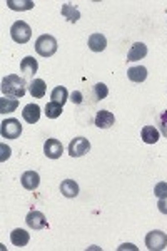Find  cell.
<instances>
[{"label":"cell","instance_id":"6da1fadb","mask_svg":"<svg viewBox=\"0 0 167 251\" xmlns=\"http://www.w3.org/2000/svg\"><path fill=\"white\" fill-rule=\"evenodd\" d=\"M27 84L20 75L10 74L7 77L2 79V84H0V89H2V94L5 97H12V99H20V97L25 96L27 92Z\"/></svg>","mask_w":167,"mask_h":251},{"label":"cell","instance_id":"7a4b0ae2","mask_svg":"<svg viewBox=\"0 0 167 251\" xmlns=\"http://www.w3.org/2000/svg\"><path fill=\"white\" fill-rule=\"evenodd\" d=\"M35 50L40 57H52L57 52V40L48 34H44L35 40Z\"/></svg>","mask_w":167,"mask_h":251},{"label":"cell","instance_id":"3957f363","mask_svg":"<svg viewBox=\"0 0 167 251\" xmlns=\"http://www.w3.org/2000/svg\"><path fill=\"white\" fill-rule=\"evenodd\" d=\"M0 134L3 139H19L22 134V124L15 117H9L0 124Z\"/></svg>","mask_w":167,"mask_h":251},{"label":"cell","instance_id":"277c9868","mask_svg":"<svg viewBox=\"0 0 167 251\" xmlns=\"http://www.w3.org/2000/svg\"><path fill=\"white\" fill-rule=\"evenodd\" d=\"M10 35H12V39H14V42L27 44L32 37V29L27 22H24V20H17V22L10 27Z\"/></svg>","mask_w":167,"mask_h":251},{"label":"cell","instance_id":"5b68a950","mask_svg":"<svg viewBox=\"0 0 167 251\" xmlns=\"http://www.w3.org/2000/svg\"><path fill=\"white\" fill-rule=\"evenodd\" d=\"M145 246L150 251H161L167 246V234L161 229H154L145 234Z\"/></svg>","mask_w":167,"mask_h":251},{"label":"cell","instance_id":"8992f818","mask_svg":"<svg viewBox=\"0 0 167 251\" xmlns=\"http://www.w3.org/2000/svg\"><path fill=\"white\" fill-rule=\"evenodd\" d=\"M89 151H91V143H89V139H85L82 136L75 137V139L71 141V144H69V154L72 157H82L87 154Z\"/></svg>","mask_w":167,"mask_h":251},{"label":"cell","instance_id":"52a82bcc","mask_svg":"<svg viewBox=\"0 0 167 251\" xmlns=\"http://www.w3.org/2000/svg\"><path fill=\"white\" fill-rule=\"evenodd\" d=\"M44 154H46L48 159H59V157L64 154L62 143H60L59 139H54V137L47 139L46 144H44Z\"/></svg>","mask_w":167,"mask_h":251},{"label":"cell","instance_id":"ba28073f","mask_svg":"<svg viewBox=\"0 0 167 251\" xmlns=\"http://www.w3.org/2000/svg\"><path fill=\"white\" fill-rule=\"evenodd\" d=\"M25 223L30 229H44V228H48V223L44 216V213L40 211H30L25 216Z\"/></svg>","mask_w":167,"mask_h":251},{"label":"cell","instance_id":"9c48e42d","mask_svg":"<svg viewBox=\"0 0 167 251\" xmlns=\"http://www.w3.org/2000/svg\"><path fill=\"white\" fill-rule=\"evenodd\" d=\"M20 71H22L24 77L34 79V75L37 74V71H39V62H37V59L30 57V55L24 57V59H22V62H20Z\"/></svg>","mask_w":167,"mask_h":251},{"label":"cell","instance_id":"30bf717a","mask_svg":"<svg viewBox=\"0 0 167 251\" xmlns=\"http://www.w3.org/2000/svg\"><path fill=\"white\" fill-rule=\"evenodd\" d=\"M94 124H95L99 129H109L116 124V117H114L112 112H109V111H99L95 114Z\"/></svg>","mask_w":167,"mask_h":251},{"label":"cell","instance_id":"8fae6325","mask_svg":"<svg viewBox=\"0 0 167 251\" xmlns=\"http://www.w3.org/2000/svg\"><path fill=\"white\" fill-rule=\"evenodd\" d=\"M20 181H22V186L27 191H35L40 184V176L35 171H25L20 177Z\"/></svg>","mask_w":167,"mask_h":251},{"label":"cell","instance_id":"7c38bea8","mask_svg":"<svg viewBox=\"0 0 167 251\" xmlns=\"http://www.w3.org/2000/svg\"><path fill=\"white\" fill-rule=\"evenodd\" d=\"M22 117H24V121H25L27 124H35V123H39V119H40V106L39 104H27L25 107H24V111H22Z\"/></svg>","mask_w":167,"mask_h":251},{"label":"cell","instance_id":"4fadbf2b","mask_svg":"<svg viewBox=\"0 0 167 251\" xmlns=\"http://www.w3.org/2000/svg\"><path fill=\"white\" fill-rule=\"evenodd\" d=\"M10 241H12V245L17 246V248H24V246H27L28 241H30V234L22 228H15L14 231L10 233Z\"/></svg>","mask_w":167,"mask_h":251},{"label":"cell","instance_id":"5bb4252c","mask_svg":"<svg viewBox=\"0 0 167 251\" xmlns=\"http://www.w3.org/2000/svg\"><path fill=\"white\" fill-rule=\"evenodd\" d=\"M145 55H147V46L142 42H136L127 52V60L129 62H136V60L144 59Z\"/></svg>","mask_w":167,"mask_h":251},{"label":"cell","instance_id":"9a60e30c","mask_svg":"<svg viewBox=\"0 0 167 251\" xmlns=\"http://www.w3.org/2000/svg\"><path fill=\"white\" fill-rule=\"evenodd\" d=\"M141 137L145 144H156L159 141V137H161V132H159V129L154 127V126H144V127L141 129Z\"/></svg>","mask_w":167,"mask_h":251},{"label":"cell","instance_id":"2e32d148","mask_svg":"<svg viewBox=\"0 0 167 251\" xmlns=\"http://www.w3.org/2000/svg\"><path fill=\"white\" fill-rule=\"evenodd\" d=\"M87 44L92 52H102L104 49L107 47V39H105V35L102 34H92L91 37H89Z\"/></svg>","mask_w":167,"mask_h":251},{"label":"cell","instance_id":"e0dca14e","mask_svg":"<svg viewBox=\"0 0 167 251\" xmlns=\"http://www.w3.org/2000/svg\"><path fill=\"white\" fill-rule=\"evenodd\" d=\"M127 77L130 82H144L145 79H147V69L144 66H136V67H130L127 71Z\"/></svg>","mask_w":167,"mask_h":251},{"label":"cell","instance_id":"ac0fdd59","mask_svg":"<svg viewBox=\"0 0 167 251\" xmlns=\"http://www.w3.org/2000/svg\"><path fill=\"white\" fill-rule=\"evenodd\" d=\"M60 193L65 198H77L79 196V184L74 179H64L60 183Z\"/></svg>","mask_w":167,"mask_h":251},{"label":"cell","instance_id":"d6986e66","mask_svg":"<svg viewBox=\"0 0 167 251\" xmlns=\"http://www.w3.org/2000/svg\"><path fill=\"white\" fill-rule=\"evenodd\" d=\"M28 92H30L32 97L40 99V97H44V96H46V92H47L46 82H44L42 79H32V82L28 84Z\"/></svg>","mask_w":167,"mask_h":251},{"label":"cell","instance_id":"ffe728a7","mask_svg":"<svg viewBox=\"0 0 167 251\" xmlns=\"http://www.w3.org/2000/svg\"><path fill=\"white\" fill-rule=\"evenodd\" d=\"M60 14H62L64 17L67 19L69 22H72V24L79 22V19H80L79 9H77L75 5H72V3H64L62 9H60Z\"/></svg>","mask_w":167,"mask_h":251},{"label":"cell","instance_id":"44dd1931","mask_svg":"<svg viewBox=\"0 0 167 251\" xmlns=\"http://www.w3.org/2000/svg\"><path fill=\"white\" fill-rule=\"evenodd\" d=\"M69 97H71V96H69V91L64 86L54 87V91H52V94H50L52 102H57V104H60V106H64V104L67 102Z\"/></svg>","mask_w":167,"mask_h":251},{"label":"cell","instance_id":"7402d4cb","mask_svg":"<svg viewBox=\"0 0 167 251\" xmlns=\"http://www.w3.org/2000/svg\"><path fill=\"white\" fill-rule=\"evenodd\" d=\"M34 5H35L34 0H22V2H19V0H7V7L15 12L30 10V9H34Z\"/></svg>","mask_w":167,"mask_h":251},{"label":"cell","instance_id":"603a6c76","mask_svg":"<svg viewBox=\"0 0 167 251\" xmlns=\"http://www.w3.org/2000/svg\"><path fill=\"white\" fill-rule=\"evenodd\" d=\"M17 107H19V99H12V97H5V96L0 99V114H9V112H14Z\"/></svg>","mask_w":167,"mask_h":251},{"label":"cell","instance_id":"cb8c5ba5","mask_svg":"<svg viewBox=\"0 0 167 251\" xmlns=\"http://www.w3.org/2000/svg\"><path fill=\"white\" fill-rule=\"evenodd\" d=\"M62 109L64 106H60V104L57 102H47L46 106V116L48 117V119H57V117H60V114H62Z\"/></svg>","mask_w":167,"mask_h":251},{"label":"cell","instance_id":"d4e9b609","mask_svg":"<svg viewBox=\"0 0 167 251\" xmlns=\"http://www.w3.org/2000/svg\"><path fill=\"white\" fill-rule=\"evenodd\" d=\"M94 96H95L97 100L105 99V97L109 96V87L105 86V84H102V82L95 84V86H94Z\"/></svg>","mask_w":167,"mask_h":251},{"label":"cell","instance_id":"484cf974","mask_svg":"<svg viewBox=\"0 0 167 251\" xmlns=\"http://www.w3.org/2000/svg\"><path fill=\"white\" fill-rule=\"evenodd\" d=\"M157 127H159V132H161L162 136L167 137V111L161 112L157 117Z\"/></svg>","mask_w":167,"mask_h":251},{"label":"cell","instance_id":"4316f807","mask_svg":"<svg viewBox=\"0 0 167 251\" xmlns=\"http://www.w3.org/2000/svg\"><path fill=\"white\" fill-rule=\"evenodd\" d=\"M154 194H156L159 200L167 196V183L166 181H161V183L156 184V188H154Z\"/></svg>","mask_w":167,"mask_h":251},{"label":"cell","instance_id":"83f0119b","mask_svg":"<svg viewBox=\"0 0 167 251\" xmlns=\"http://www.w3.org/2000/svg\"><path fill=\"white\" fill-rule=\"evenodd\" d=\"M69 100H72L74 104H82V92L74 91V92L71 94V97H69Z\"/></svg>","mask_w":167,"mask_h":251},{"label":"cell","instance_id":"f1b7e54d","mask_svg":"<svg viewBox=\"0 0 167 251\" xmlns=\"http://www.w3.org/2000/svg\"><path fill=\"white\" fill-rule=\"evenodd\" d=\"M157 208H159V211H161L162 214H167V196L166 198H161V200H159Z\"/></svg>","mask_w":167,"mask_h":251},{"label":"cell","instance_id":"f546056e","mask_svg":"<svg viewBox=\"0 0 167 251\" xmlns=\"http://www.w3.org/2000/svg\"><path fill=\"white\" fill-rule=\"evenodd\" d=\"M0 149H2V157H0V161L3 163V161H5L7 157L10 156V148H7L5 144H2V146H0Z\"/></svg>","mask_w":167,"mask_h":251}]
</instances>
